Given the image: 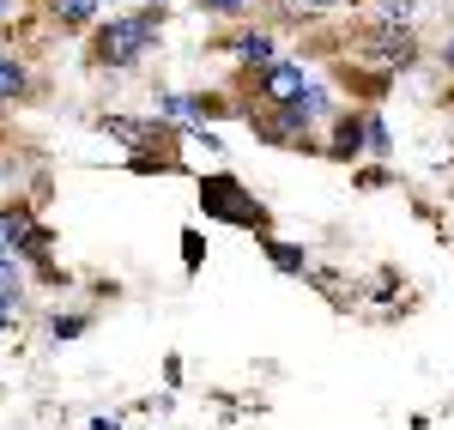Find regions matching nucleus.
<instances>
[{
    "label": "nucleus",
    "mask_w": 454,
    "mask_h": 430,
    "mask_svg": "<svg viewBox=\"0 0 454 430\" xmlns=\"http://www.w3.org/2000/svg\"><path fill=\"white\" fill-rule=\"evenodd\" d=\"M152 43H158V12L145 6V12H134V19H109V25H98V61L104 67H134L140 55H152Z\"/></svg>",
    "instance_id": "obj_1"
},
{
    "label": "nucleus",
    "mask_w": 454,
    "mask_h": 430,
    "mask_svg": "<svg viewBox=\"0 0 454 430\" xmlns=\"http://www.w3.org/2000/svg\"><path fill=\"white\" fill-rule=\"evenodd\" d=\"M200 200H207L212 218H231V224H254V231H267V213L248 200V188L237 176H207V182H200Z\"/></svg>",
    "instance_id": "obj_2"
},
{
    "label": "nucleus",
    "mask_w": 454,
    "mask_h": 430,
    "mask_svg": "<svg viewBox=\"0 0 454 430\" xmlns=\"http://www.w3.org/2000/svg\"><path fill=\"white\" fill-rule=\"evenodd\" d=\"M218 109H224L218 98H188V91H164V98H158V115H164L170 128H200Z\"/></svg>",
    "instance_id": "obj_3"
},
{
    "label": "nucleus",
    "mask_w": 454,
    "mask_h": 430,
    "mask_svg": "<svg viewBox=\"0 0 454 430\" xmlns=\"http://www.w3.org/2000/svg\"><path fill=\"white\" fill-rule=\"evenodd\" d=\"M303 61H267V73H261V98L267 104H291L297 91H303Z\"/></svg>",
    "instance_id": "obj_4"
},
{
    "label": "nucleus",
    "mask_w": 454,
    "mask_h": 430,
    "mask_svg": "<svg viewBox=\"0 0 454 430\" xmlns=\"http://www.w3.org/2000/svg\"><path fill=\"white\" fill-rule=\"evenodd\" d=\"M327 121H333L327 158H357L364 152V115H327Z\"/></svg>",
    "instance_id": "obj_5"
},
{
    "label": "nucleus",
    "mask_w": 454,
    "mask_h": 430,
    "mask_svg": "<svg viewBox=\"0 0 454 430\" xmlns=\"http://www.w3.org/2000/svg\"><path fill=\"white\" fill-rule=\"evenodd\" d=\"M25 91H31V73H25V61L0 49V104H19Z\"/></svg>",
    "instance_id": "obj_6"
},
{
    "label": "nucleus",
    "mask_w": 454,
    "mask_h": 430,
    "mask_svg": "<svg viewBox=\"0 0 454 430\" xmlns=\"http://www.w3.org/2000/svg\"><path fill=\"white\" fill-rule=\"evenodd\" d=\"M261 249H267V261H273L279 273H309V249H297V243H285V237H267Z\"/></svg>",
    "instance_id": "obj_7"
},
{
    "label": "nucleus",
    "mask_w": 454,
    "mask_h": 430,
    "mask_svg": "<svg viewBox=\"0 0 454 430\" xmlns=\"http://www.w3.org/2000/svg\"><path fill=\"white\" fill-rule=\"evenodd\" d=\"M231 55L248 61V67H267V61H273V36H267V31H243L237 43H231Z\"/></svg>",
    "instance_id": "obj_8"
},
{
    "label": "nucleus",
    "mask_w": 454,
    "mask_h": 430,
    "mask_svg": "<svg viewBox=\"0 0 454 430\" xmlns=\"http://www.w3.org/2000/svg\"><path fill=\"white\" fill-rule=\"evenodd\" d=\"M49 12H55L67 31H85V25H98V0H49Z\"/></svg>",
    "instance_id": "obj_9"
},
{
    "label": "nucleus",
    "mask_w": 454,
    "mask_h": 430,
    "mask_svg": "<svg viewBox=\"0 0 454 430\" xmlns=\"http://www.w3.org/2000/svg\"><path fill=\"white\" fill-rule=\"evenodd\" d=\"M25 231H31V213H25L19 200H12V207H0V249H12Z\"/></svg>",
    "instance_id": "obj_10"
},
{
    "label": "nucleus",
    "mask_w": 454,
    "mask_h": 430,
    "mask_svg": "<svg viewBox=\"0 0 454 430\" xmlns=\"http://www.w3.org/2000/svg\"><path fill=\"white\" fill-rule=\"evenodd\" d=\"M19 291H25V267L12 249H0V297H19Z\"/></svg>",
    "instance_id": "obj_11"
},
{
    "label": "nucleus",
    "mask_w": 454,
    "mask_h": 430,
    "mask_svg": "<svg viewBox=\"0 0 454 430\" xmlns=\"http://www.w3.org/2000/svg\"><path fill=\"white\" fill-rule=\"evenodd\" d=\"M376 19L382 25H412L419 19V0H376Z\"/></svg>",
    "instance_id": "obj_12"
},
{
    "label": "nucleus",
    "mask_w": 454,
    "mask_h": 430,
    "mask_svg": "<svg viewBox=\"0 0 454 430\" xmlns=\"http://www.w3.org/2000/svg\"><path fill=\"white\" fill-rule=\"evenodd\" d=\"M364 145H370L376 158H387V152H394V134H387L382 115H370V121H364Z\"/></svg>",
    "instance_id": "obj_13"
},
{
    "label": "nucleus",
    "mask_w": 454,
    "mask_h": 430,
    "mask_svg": "<svg viewBox=\"0 0 454 430\" xmlns=\"http://www.w3.org/2000/svg\"><path fill=\"white\" fill-rule=\"evenodd\" d=\"M85 327H91V316H55L49 333H55V346H61V340H85Z\"/></svg>",
    "instance_id": "obj_14"
},
{
    "label": "nucleus",
    "mask_w": 454,
    "mask_h": 430,
    "mask_svg": "<svg viewBox=\"0 0 454 430\" xmlns=\"http://www.w3.org/2000/svg\"><path fill=\"white\" fill-rule=\"evenodd\" d=\"M285 6H291L297 19H327V12H340L346 0H285Z\"/></svg>",
    "instance_id": "obj_15"
},
{
    "label": "nucleus",
    "mask_w": 454,
    "mask_h": 430,
    "mask_svg": "<svg viewBox=\"0 0 454 430\" xmlns=\"http://www.w3.org/2000/svg\"><path fill=\"white\" fill-rule=\"evenodd\" d=\"M200 254H207V243H200V231H182V261H188V273L200 267Z\"/></svg>",
    "instance_id": "obj_16"
},
{
    "label": "nucleus",
    "mask_w": 454,
    "mask_h": 430,
    "mask_svg": "<svg viewBox=\"0 0 454 430\" xmlns=\"http://www.w3.org/2000/svg\"><path fill=\"white\" fill-rule=\"evenodd\" d=\"M200 6H207V12H218V19H243L254 0H200Z\"/></svg>",
    "instance_id": "obj_17"
},
{
    "label": "nucleus",
    "mask_w": 454,
    "mask_h": 430,
    "mask_svg": "<svg viewBox=\"0 0 454 430\" xmlns=\"http://www.w3.org/2000/svg\"><path fill=\"white\" fill-rule=\"evenodd\" d=\"M91 430H121V418H115V412H104V418H91Z\"/></svg>",
    "instance_id": "obj_18"
},
{
    "label": "nucleus",
    "mask_w": 454,
    "mask_h": 430,
    "mask_svg": "<svg viewBox=\"0 0 454 430\" xmlns=\"http://www.w3.org/2000/svg\"><path fill=\"white\" fill-rule=\"evenodd\" d=\"M442 61H449V73H454V36H449V43H442Z\"/></svg>",
    "instance_id": "obj_19"
},
{
    "label": "nucleus",
    "mask_w": 454,
    "mask_h": 430,
    "mask_svg": "<svg viewBox=\"0 0 454 430\" xmlns=\"http://www.w3.org/2000/svg\"><path fill=\"white\" fill-rule=\"evenodd\" d=\"M6 12H12V0H0V19H6Z\"/></svg>",
    "instance_id": "obj_20"
},
{
    "label": "nucleus",
    "mask_w": 454,
    "mask_h": 430,
    "mask_svg": "<svg viewBox=\"0 0 454 430\" xmlns=\"http://www.w3.org/2000/svg\"><path fill=\"white\" fill-rule=\"evenodd\" d=\"M145 6H164V0H145Z\"/></svg>",
    "instance_id": "obj_21"
}]
</instances>
